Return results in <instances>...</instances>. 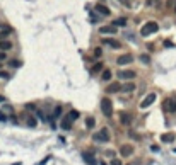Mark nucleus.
<instances>
[{"instance_id":"nucleus-34","label":"nucleus","mask_w":176,"mask_h":165,"mask_svg":"<svg viewBox=\"0 0 176 165\" xmlns=\"http://www.w3.org/2000/svg\"><path fill=\"white\" fill-rule=\"evenodd\" d=\"M111 165H121V162L118 160V158H113V162H111Z\"/></svg>"},{"instance_id":"nucleus-18","label":"nucleus","mask_w":176,"mask_h":165,"mask_svg":"<svg viewBox=\"0 0 176 165\" xmlns=\"http://www.w3.org/2000/svg\"><path fill=\"white\" fill-rule=\"evenodd\" d=\"M9 49H12V43L10 41H0V51L5 53V51H9Z\"/></svg>"},{"instance_id":"nucleus-8","label":"nucleus","mask_w":176,"mask_h":165,"mask_svg":"<svg viewBox=\"0 0 176 165\" xmlns=\"http://www.w3.org/2000/svg\"><path fill=\"white\" fill-rule=\"evenodd\" d=\"M82 160L86 162L87 165H98L94 155H92V153H89V152H84V153H82Z\"/></svg>"},{"instance_id":"nucleus-27","label":"nucleus","mask_w":176,"mask_h":165,"mask_svg":"<svg viewBox=\"0 0 176 165\" xmlns=\"http://www.w3.org/2000/svg\"><path fill=\"white\" fill-rule=\"evenodd\" d=\"M138 60H140L144 65H149V63H150V56H149V55H145V53H144V55H140V56H138Z\"/></svg>"},{"instance_id":"nucleus-38","label":"nucleus","mask_w":176,"mask_h":165,"mask_svg":"<svg viewBox=\"0 0 176 165\" xmlns=\"http://www.w3.org/2000/svg\"><path fill=\"white\" fill-rule=\"evenodd\" d=\"M5 58H7V56H5V53H2V51H0V61H2V60H5Z\"/></svg>"},{"instance_id":"nucleus-41","label":"nucleus","mask_w":176,"mask_h":165,"mask_svg":"<svg viewBox=\"0 0 176 165\" xmlns=\"http://www.w3.org/2000/svg\"><path fill=\"white\" fill-rule=\"evenodd\" d=\"M0 29H4V24H2V22H0Z\"/></svg>"},{"instance_id":"nucleus-6","label":"nucleus","mask_w":176,"mask_h":165,"mask_svg":"<svg viewBox=\"0 0 176 165\" xmlns=\"http://www.w3.org/2000/svg\"><path fill=\"white\" fill-rule=\"evenodd\" d=\"M133 61V56L130 55V53H127V55H121V56H118L116 58V63L120 66H123V65H130Z\"/></svg>"},{"instance_id":"nucleus-14","label":"nucleus","mask_w":176,"mask_h":165,"mask_svg":"<svg viewBox=\"0 0 176 165\" xmlns=\"http://www.w3.org/2000/svg\"><path fill=\"white\" fill-rule=\"evenodd\" d=\"M118 90H121V85H120V83H110V85H108V89H106L108 94H116Z\"/></svg>"},{"instance_id":"nucleus-35","label":"nucleus","mask_w":176,"mask_h":165,"mask_svg":"<svg viewBox=\"0 0 176 165\" xmlns=\"http://www.w3.org/2000/svg\"><path fill=\"white\" fill-rule=\"evenodd\" d=\"M164 46H166V48H171L173 43H171V41H164Z\"/></svg>"},{"instance_id":"nucleus-13","label":"nucleus","mask_w":176,"mask_h":165,"mask_svg":"<svg viewBox=\"0 0 176 165\" xmlns=\"http://www.w3.org/2000/svg\"><path fill=\"white\" fill-rule=\"evenodd\" d=\"M104 65H103V61H96L94 65H92V68H91V75H98L99 72H103Z\"/></svg>"},{"instance_id":"nucleus-29","label":"nucleus","mask_w":176,"mask_h":165,"mask_svg":"<svg viewBox=\"0 0 176 165\" xmlns=\"http://www.w3.org/2000/svg\"><path fill=\"white\" fill-rule=\"evenodd\" d=\"M101 55H103V48H94V56L99 58Z\"/></svg>"},{"instance_id":"nucleus-23","label":"nucleus","mask_w":176,"mask_h":165,"mask_svg":"<svg viewBox=\"0 0 176 165\" xmlns=\"http://www.w3.org/2000/svg\"><path fill=\"white\" fill-rule=\"evenodd\" d=\"M121 90H123V92H132V90H135V83H132V82L125 83L123 87H121Z\"/></svg>"},{"instance_id":"nucleus-36","label":"nucleus","mask_w":176,"mask_h":165,"mask_svg":"<svg viewBox=\"0 0 176 165\" xmlns=\"http://www.w3.org/2000/svg\"><path fill=\"white\" fill-rule=\"evenodd\" d=\"M150 150H152V152H157L159 146H157V145H152V146H150Z\"/></svg>"},{"instance_id":"nucleus-1","label":"nucleus","mask_w":176,"mask_h":165,"mask_svg":"<svg viewBox=\"0 0 176 165\" xmlns=\"http://www.w3.org/2000/svg\"><path fill=\"white\" fill-rule=\"evenodd\" d=\"M92 140H94V141H99V143H108V141L111 140V135H110L108 128H103V130H99L98 133L92 135Z\"/></svg>"},{"instance_id":"nucleus-30","label":"nucleus","mask_w":176,"mask_h":165,"mask_svg":"<svg viewBox=\"0 0 176 165\" xmlns=\"http://www.w3.org/2000/svg\"><path fill=\"white\" fill-rule=\"evenodd\" d=\"M118 2H120V4H123L125 7H130V5H132V0H118Z\"/></svg>"},{"instance_id":"nucleus-40","label":"nucleus","mask_w":176,"mask_h":165,"mask_svg":"<svg viewBox=\"0 0 176 165\" xmlns=\"http://www.w3.org/2000/svg\"><path fill=\"white\" fill-rule=\"evenodd\" d=\"M0 102H5V97L4 96H0Z\"/></svg>"},{"instance_id":"nucleus-26","label":"nucleus","mask_w":176,"mask_h":165,"mask_svg":"<svg viewBox=\"0 0 176 165\" xmlns=\"http://www.w3.org/2000/svg\"><path fill=\"white\" fill-rule=\"evenodd\" d=\"M9 66H12V68H21V66H22V61H21V60H10V61H9Z\"/></svg>"},{"instance_id":"nucleus-3","label":"nucleus","mask_w":176,"mask_h":165,"mask_svg":"<svg viewBox=\"0 0 176 165\" xmlns=\"http://www.w3.org/2000/svg\"><path fill=\"white\" fill-rule=\"evenodd\" d=\"M157 29H159V26H157V22H154V21H150V22H147L145 26L142 27V31H140V34H142V36H149V34H154V32H157Z\"/></svg>"},{"instance_id":"nucleus-20","label":"nucleus","mask_w":176,"mask_h":165,"mask_svg":"<svg viewBox=\"0 0 176 165\" xmlns=\"http://www.w3.org/2000/svg\"><path fill=\"white\" fill-rule=\"evenodd\" d=\"M94 9L98 10L99 14H103V15H110V9H108V7H104L103 4H98V5L94 7Z\"/></svg>"},{"instance_id":"nucleus-28","label":"nucleus","mask_w":176,"mask_h":165,"mask_svg":"<svg viewBox=\"0 0 176 165\" xmlns=\"http://www.w3.org/2000/svg\"><path fill=\"white\" fill-rule=\"evenodd\" d=\"M94 124H96V121H94V117H86V126L89 128H94Z\"/></svg>"},{"instance_id":"nucleus-16","label":"nucleus","mask_w":176,"mask_h":165,"mask_svg":"<svg viewBox=\"0 0 176 165\" xmlns=\"http://www.w3.org/2000/svg\"><path fill=\"white\" fill-rule=\"evenodd\" d=\"M10 32H12V29H9V27L0 29V41H7V38H9Z\"/></svg>"},{"instance_id":"nucleus-25","label":"nucleus","mask_w":176,"mask_h":165,"mask_svg":"<svg viewBox=\"0 0 176 165\" xmlns=\"http://www.w3.org/2000/svg\"><path fill=\"white\" fill-rule=\"evenodd\" d=\"M101 78H103L104 82H108V80H111V70H103V75H101Z\"/></svg>"},{"instance_id":"nucleus-17","label":"nucleus","mask_w":176,"mask_h":165,"mask_svg":"<svg viewBox=\"0 0 176 165\" xmlns=\"http://www.w3.org/2000/svg\"><path fill=\"white\" fill-rule=\"evenodd\" d=\"M26 124L29 128H36L38 126V119H36L34 116H26Z\"/></svg>"},{"instance_id":"nucleus-11","label":"nucleus","mask_w":176,"mask_h":165,"mask_svg":"<svg viewBox=\"0 0 176 165\" xmlns=\"http://www.w3.org/2000/svg\"><path fill=\"white\" fill-rule=\"evenodd\" d=\"M174 140H176L174 133H163L161 135V141L163 143H174Z\"/></svg>"},{"instance_id":"nucleus-15","label":"nucleus","mask_w":176,"mask_h":165,"mask_svg":"<svg viewBox=\"0 0 176 165\" xmlns=\"http://www.w3.org/2000/svg\"><path fill=\"white\" fill-rule=\"evenodd\" d=\"M99 32H101V34H115L116 27H113V26H103L101 29H99Z\"/></svg>"},{"instance_id":"nucleus-4","label":"nucleus","mask_w":176,"mask_h":165,"mask_svg":"<svg viewBox=\"0 0 176 165\" xmlns=\"http://www.w3.org/2000/svg\"><path fill=\"white\" fill-rule=\"evenodd\" d=\"M163 106H164V109H166L167 113H176V97L174 96L167 97V99L163 102Z\"/></svg>"},{"instance_id":"nucleus-2","label":"nucleus","mask_w":176,"mask_h":165,"mask_svg":"<svg viewBox=\"0 0 176 165\" xmlns=\"http://www.w3.org/2000/svg\"><path fill=\"white\" fill-rule=\"evenodd\" d=\"M101 111H103V114L106 117H111L113 116V102L108 97H104L103 100H101Z\"/></svg>"},{"instance_id":"nucleus-12","label":"nucleus","mask_w":176,"mask_h":165,"mask_svg":"<svg viewBox=\"0 0 176 165\" xmlns=\"http://www.w3.org/2000/svg\"><path fill=\"white\" fill-rule=\"evenodd\" d=\"M132 119H133V116H132V114H128V113H121L120 114V123H121V124H125V126H128L130 123H132Z\"/></svg>"},{"instance_id":"nucleus-21","label":"nucleus","mask_w":176,"mask_h":165,"mask_svg":"<svg viewBox=\"0 0 176 165\" xmlns=\"http://www.w3.org/2000/svg\"><path fill=\"white\" fill-rule=\"evenodd\" d=\"M123 27V26H127V19L125 17H118L116 21H113V27Z\"/></svg>"},{"instance_id":"nucleus-33","label":"nucleus","mask_w":176,"mask_h":165,"mask_svg":"<svg viewBox=\"0 0 176 165\" xmlns=\"http://www.w3.org/2000/svg\"><path fill=\"white\" fill-rule=\"evenodd\" d=\"M128 136H130V138H135V140H138V136L135 135V133H133V131H128Z\"/></svg>"},{"instance_id":"nucleus-31","label":"nucleus","mask_w":176,"mask_h":165,"mask_svg":"<svg viewBox=\"0 0 176 165\" xmlns=\"http://www.w3.org/2000/svg\"><path fill=\"white\" fill-rule=\"evenodd\" d=\"M26 109H29V111H36V106L34 104H26Z\"/></svg>"},{"instance_id":"nucleus-24","label":"nucleus","mask_w":176,"mask_h":165,"mask_svg":"<svg viewBox=\"0 0 176 165\" xmlns=\"http://www.w3.org/2000/svg\"><path fill=\"white\" fill-rule=\"evenodd\" d=\"M62 128H63V130H70V128H72V121H70L67 116H65V119L62 121Z\"/></svg>"},{"instance_id":"nucleus-32","label":"nucleus","mask_w":176,"mask_h":165,"mask_svg":"<svg viewBox=\"0 0 176 165\" xmlns=\"http://www.w3.org/2000/svg\"><path fill=\"white\" fill-rule=\"evenodd\" d=\"M50 158H52V157H45L43 160L39 162V165H45V163H46V162H48V160H50Z\"/></svg>"},{"instance_id":"nucleus-9","label":"nucleus","mask_w":176,"mask_h":165,"mask_svg":"<svg viewBox=\"0 0 176 165\" xmlns=\"http://www.w3.org/2000/svg\"><path fill=\"white\" fill-rule=\"evenodd\" d=\"M133 153V146L132 145H121L120 146V155L121 157H130Z\"/></svg>"},{"instance_id":"nucleus-39","label":"nucleus","mask_w":176,"mask_h":165,"mask_svg":"<svg viewBox=\"0 0 176 165\" xmlns=\"http://www.w3.org/2000/svg\"><path fill=\"white\" fill-rule=\"evenodd\" d=\"M5 119H7V117H5V116H4V114L0 113V121H5Z\"/></svg>"},{"instance_id":"nucleus-37","label":"nucleus","mask_w":176,"mask_h":165,"mask_svg":"<svg viewBox=\"0 0 176 165\" xmlns=\"http://www.w3.org/2000/svg\"><path fill=\"white\" fill-rule=\"evenodd\" d=\"M106 155H108V157H113V155H115V152H113V150H108Z\"/></svg>"},{"instance_id":"nucleus-42","label":"nucleus","mask_w":176,"mask_h":165,"mask_svg":"<svg viewBox=\"0 0 176 165\" xmlns=\"http://www.w3.org/2000/svg\"><path fill=\"white\" fill-rule=\"evenodd\" d=\"M174 14H176V4H174Z\"/></svg>"},{"instance_id":"nucleus-19","label":"nucleus","mask_w":176,"mask_h":165,"mask_svg":"<svg viewBox=\"0 0 176 165\" xmlns=\"http://www.w3.org/2000/svg\"><path fill=\"white\" fill-rule=\"evenodd\" d=\"M60 116H62V106H55L53 114H52V119H50V121H55V119H58Z\"/></svg>"},{"instance_id":"nucleus-22","label":"nucleus","mask_w":176,"mask_h":165,"mask_svg":"<svg viewBox=\"0 0 176 165\" xmlns=\"http://www.w3.org/2000/svg\"><path fill=\"white\" fill-rule=\"evenodd\" d=\"M79 116H81V114H79V111H75V109H72V111H70V113L67 114V117H69V119H70L72 123L75 121V119H77Z\"/></svg>"},{"instance_id":"nucleus-7","label":"nucleus","mask_w":176,"mask_h":165,"mask_svg":"<svg viewBox=\"0 0 176 165\" xmlns=\"http://www.w3.org/2000/svg\"><path fill=\"white\" fill-rule=\"evenodd\" d=\"M103 44L110 46L111 49H120L121 48V43H120V41H116V39H113V38H104L103 39Z\"/></svg>"},{"instance_id":"nucleus-10","label":"nucleus","mask_w":176,"mask_h":165,"mask_svg":"<svg viewBox=\"0 0 176 165\" xmlns=\"http://www.w3.org/2000/svg\"><path fill=\"white\" fill-rule=\"evenodd\" d=\"M120 78L121 80H132V78H135V72L133 70H123V72H120Z\"/></svg>"},{"instance_id":"nucleus-5","label":"nucleus","mask_w":176,"mask_h":165,"mask_svg":"<svg viewBox=\"0 0 176 165\" xmlns=\"http://www.w3.org/2000/svg\"><path fill=\"white\" fill-rule=\"evenodd\" d=\"M156 97H157V96H156L154 92L147 94V97L140 102V107H142V109H145V107H149V106H152V104H154V100H156Z\"/></svg>"}]
</instances>
